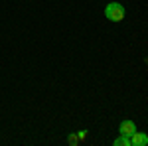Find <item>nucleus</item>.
<instances>
[{
  "instance_id": "f03ea898",
  "label": "nucleus",
  "mask_w": 148,
  "mask_h": 146,
  "mask_svg": "<svg viewBox=\"0 0 148 146\" xmlns=\"http://www.w3.org/2000/svg\"><path fill=\"white\" fill-rule=\"evenodd\" d=\"M119 132L125 134V136H132L134 132H136V124L132 123V121H123L121 126H119Z\"/></svg>"
},
{
  "instance_id": "7ed1b4c3",
  "label": "nucleus",
  "mask_w": 148,
  "mask_h": 146,
  "mask_svg": "<svg viewBox=\"0 0 148 146\" xmlns=\"http://www.w3.org/2000/svg\"><path fill=\"white\" fill-rule=\"evenodd\" d=\"M130 144L132 146H146L148 144V136L144 134V132H134V134L130 136Z\"/></svg>"
},
{
  "instance_id": "f257e3e1",
  "label": "nucleus",
  "mask_w": 148,
  "mask_h": 146,
  "mask_svg": "<svg viewBox=\"0 0 148 146\" xmlns=\"http://www.w3.org/2000/svg\"><path fill=\"white\" fill-rule=\"evenodd\" d=\"M125 6L119 4V2H109L105 6V16L111 20V22H123L125 20Z\"/></svg>"
},
{
  "instance_id": "423d86ee",
  "label": "nucleus",
  "mask_w": 148,
  "mask_h": 146,
  "mask_svg": "<svg viewBox=\"0 0 148 146\" xmlns=\"http://www.w3.org/2000/svg\"><path fill=\"white\" fill-rule=\"evenodd\" d=\"M77 136H79V140H83V138L87 136V130H81V132H77Z\"/></svg>"
},
{
  "instance_id": "39448f33",
  "label": "nucleus",
  "mask_w": 148,
  "mask_h": 146,
  "mask_svg": "<svg viewBox=\"0 0 148 146\" xmlns=\"http://www.w3.org/2000/svg\"><path fill=\"white\" fill-rule=\"evenodd\" d=\"M67 142L71 146H75V144H79L81 140H79V136H77V132H73V134H69V138H67Z\"/></svg>"
},
{
  "instance_id": "20e7f679",
  "label": "nucleus",
  "mask_w": 148,
  "mask_h": 146,
  "mask_svg": "<svg viewBox=\"0 0 148 146\" xmlns=\"http://www.w3.org/2000/svg\"><path fill=\"white\" fill-rule=\"evenodd\" d=\"M113 144L114 146H132V144H130V136H125V134H121Z\"/></svg>"
}]
</instances>
